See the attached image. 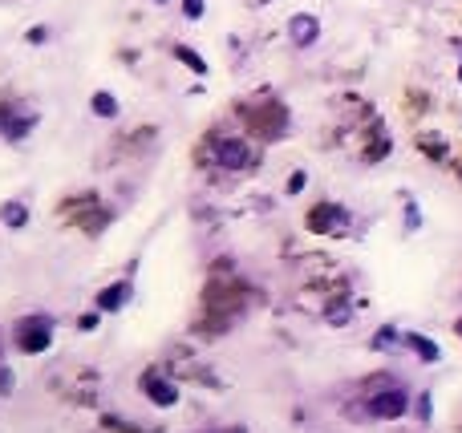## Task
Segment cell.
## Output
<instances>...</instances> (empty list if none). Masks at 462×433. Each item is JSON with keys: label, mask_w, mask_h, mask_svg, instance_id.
Instances as JSON below:
<instances>
[{"label": "cell", "mask_w": 462, "mask_h": 433, "mask_svg": "<svg viewBox=\"0 0 462 433\" xmlns=\"http://www.w3.org/2000/svg\"><path fill=\"white\" fill-rule=\"evenodd\" d=\"M458 337H462V320H458Z\"/></svg>", "instance_id": "16"}, {"label": "cell", "mask_w": 462, "mask_h": 433, "mask_svg": "<svg viewBox=\"0 0 462 433\" xmlns=\"http://www.w3.org/2000/svg\"><path fill=\"white\" fill-rule=\"evenodd\" d=\"M251 158L256 154L244 138H219L215 142V166H223V170H248Z\"/></svg>", "instance_id": "2"}, {"label": "cell", "mask_w": 462, "mask_h": 433, "mask_svg": "<svg viewBox=\"0 0 462 433\" xmlns=\"http://www.w3.org/2000/svg\"><path fill=\"white\" fill-rule=\"evenodd\" d=\"M406 344H410L413 353L422 356V360H438V349H434V344H430L426 337H418V332H410V337H406Z\"/></svg>", "instance_id": "8"}, {"label": "cell", "mask_w": 462, "mask_h": 433, "mask_svg": "<svg viewBox=\"0 0 462 433\" xmlns=\"http://www.w3.org/2000/svg\"><path fill=\"white\" fill-rule=\"evenodd\" d=\"M142 389H146L150 397L158 405H175L179 401V393H175V385H166L163 377H142Z\"/></svg>", "instance_id": "6"}, {"label": "cell", "mask_w": 462, "mask_h": 433, "mask_svg": "<svg viewBox=\"0 0 462 433\" xmlns=\"http://www.w3.org/2000/svg\"><path fill=\"white\" fill-rule=\"evenodd\" d=\"M406 409H410V397H406V393H397V389H385V393H377V397L369 401V413H373V418H381V421L401 418Z\"/></svg>", "instance_id": "3"}, {"label": "cell", "mask_w": 462, "mask_h": 433, "mask_svg": "<svg viewBox=\"0 0 462 433\" xmlns=\"http://www.w3.org/2000/svg\"><path fill=\"white\" fill-rule=\"evenodd\" d=\"M288 191H292V194H300V191H304V170H296V175L288 178Z\"/></svg>", "instance_id": "14"}, {"label": "cell", "mask_w": 462, "mask_h": 433, "mask_svg": "<svg viewBox=\"0 0 462 433\" xmlns=\"http://www.w3.org/2000/svg\"><path fill=\"white\" fill-rule=\"evenodd\" d=\"M17 344H20V353H45L53 344V324L45 316H33V320L17 324Z\"/></svg>", "instance_id": "1"}, {"label": "cell", "mask_w": 462, "mask_h": 433, "mask_svg": "<svg viewBox=\"0 0 462 433\" xmlns=\"http://www.w3.org/2000/svg\"><path fill=\"white\" fill-rule=\"evenodd\" d=\"M394 340H397V332H394V328H381V337H377V344H381V349H394Z\"/></svg>", "instance_id": "13"}, {"label": "cell", "mask_w": 462, "mask_h": 433, "mask_svg": "<svg viewBox=\"0 0 462 433\" xmlns=\"http://www.w3.org/2000/svg\"><path fill=\"white\" fill-rule=\"evenodd\" d=\"M154 4H170V0H154Z\"/></svg>", "instance_id": "15"}, {"label": "cell", "mask_w": 462, "mask_h": 433, "mask_svg": "<svg viewBox=\"0 0 462 433\" xmlns=\"http://www.w3.org/2000/svg\"><path fill=\"white\" fill-rule=\"evenodd\" d=\"M175 57H179L182 65H191V69H195L199 77L207 73V65H203V57H199V53H191V49H187V45H179V49H175Z\"/></svg>", "instance_id": "10"}, {"label": "cell", "mask_w": 462, "mask_h": 433, "mask_svg": "<svg viewBox=\"0 0 462 433\" xmlns=\"http://www.w3.org/2000/svg\"><path fill=\"white\" fill-rule=\"evenodd\" d=\"M203 8H207L203 0H182V13H187V20H199V16H203Z\"/></svg>", "instance_id": "12"}, {"label": "cell", "mask_w": 462, "mask_h": 433, "mask_svg": "<svg viewBox=\"0 0 462 433\" xmlns=\"http://www.w3.org/2000/svg\"><path fill=\"white\" fill-rule=\"evenodd\" d=\"M4 223L8 227H25L29 223V211L20 207V203H8V207H4Z\"/></svg>", "instance_id": "11"}, {"label": "cell", "mask_w": 462, "mask_h": 433, "mask_svg": "<svg viewBox=\"0 0 462 433\" xmlns=\"http://www.w3.org/2000/svg\"><path fill=\"white\" fill-rule=\"evenodd\" d=\"M288 37H292V45L296 49H308L316 45V37H320V20L313 13H296L288 20Z\"/></svg>", "instance_id": "5"}, {"label": "cell", "mask_w": 462, "mask_h": 433, "mask_svg": "<svg viewBox=\"0 0 462 433\" xmlns=\"http://www.w3.org/2000/svg\"><path fill=\"white\" fill-rule=\"evenodd\" d=\"M126 304V284H114V288H106L98 296V308L101 312H118V308Z\"/></svg>", "instance_id": "7"}, {"label": "cell", "mask_w": 462, "mask_h": 433, "mask_svg": "<svg viewBox=\"0 0 462 433\" xmlns=\"http://www.w3.org/2000/svg\"><path fill=\"white\" fill-rule=\"evenodd\" d=\"M345 223H349V215L337 203H320V207L308 211V227H313L316 235H329L332 227H345Z\"/></svg>", "instance_id": "4"}, {"label": "cell", "mask_w": 462, "mask_h": 433, "mask_svg": "<svg viewBox=\"0 0 462 433\" xmlns=\"http://www.w3.org/2000/svg\"><path fill=\"white\" fill-rule=\"evenodd\" d=\"M89 106H94V113H98V118H114V113H118L114 94H94V101H89Z\"/></svg>", "instance_id": "9"}]
</instances>
